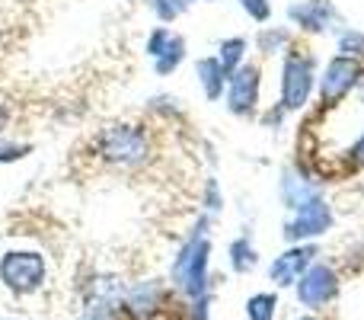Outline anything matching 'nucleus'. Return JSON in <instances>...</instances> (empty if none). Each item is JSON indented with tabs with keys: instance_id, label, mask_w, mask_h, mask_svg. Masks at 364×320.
<instances>
[{
	"instance_id": "f257e3e1",
	"label": "nucleus",
	"mask_w": 364,
	"mask_h": 320,
	"mask_svg": "<svg viewBox=\"0 0 364 320\" xmlns=\"http://www.w3.org/2000/svg\"><path fill=\"white\" fill-rule=\"evenodd\" d=\"M208 227H211V215L205 212L195 221L192 234L179 247V253L173 257L170 266V282L188 301L208 295V289H211V272H208L211 269V240H208Z\"/></svg>"
},
{
	"instance_id": "f03ea898",
	"label": "nucleus",
	"mask_w": 364,
	"mask_h": 320,
	"mask_svg": "<svg viewBox=\"0 0 364 320\" xmlns=\"http://www.w3.org/2000/svg\"><path fill=\"white\" fill-rule=\"evenodd\" d=\"M93 151L115 170H138L154 158V138L141 122H115L100 128V135L93 138Z\"/></svg>"
},
{
	"instance_id": "7ed1b4c3",
	"label": "nucleus",
	"mask_w": 364,
	"mask_h": 320,
	"mask_svg": "<svg viewBox=\"0 0 364 320\" xmlns=\"http://www.w3.org/2000/svg\"><path fill=\"white\" fill-rule=\"evenodd\" d=\"M48 279V266H45V257L36 250H10L0 257V282H4L6 291L26 298L36 295L38 289Z\"/></svg>"
},
{
	"instance_id": "20e7f679",
	"label": "nucleus",
	"mask_w": 364,
	"mask_h": 320,
	"mask_svg": "<svg viewBox=\"0 0 364 320\" xmlns=\"http://www.w3.org/2000/svg\"><path fill=\"white\" fill-rule=\"evenodd\" d=\"M316 90V64L310 55H301V51H288L282 64V106L288 113H301L307 109L310 96Z\"/></svg>"
},
{
	"instance_id": "39448f33",
	"label": "nucleus",
	"mask_w": 364,
	"mask_h": 320,
	"mask_svg": "<svg viewBox=\"0 0 364 320\" xmlns=\"http://www.w3.org/2000/svg\"><path fill=\"white\" fill-rule=\"evenodd\" d=\"M336 224V215H333V205L320 195L307 199L301 208L291 212V218L284 221V240L288 244H310V240L323 237L326 231H333Z\"/></svg>"
},
{
	"instance_id": "423d86ee",
	"label": "nucleus",
	"mask_w": 364,
	"mask_h": 320,
	"mask_svg": "<svg viewBox=\"0 0 364 320\" xmlns=\"http://www.w3.org/2000/svg\"><path fill=\"white\" fill-rule=\"evenodd\" d=\"M361 77H364L361 61L346 58V55L329 58L326 68H323V74L316 77V93H320V103L323 106H339V103L361 83Z\"/></svg>"
},
{
	"instance_id": "0eeeda50",
	"label": "nucleus",
	"mask_w": 364,
	"mask_h": 320,
	"mask_svg": "<svg viewBox=\"0 0 364 320\" xmlns=\"http://www.w3.org/2000/svg\"><path fill=\"white\" fill-rule=\"evenodd\" d=\"M259 96H262V71H259V64H252V61L240 64L230 74V81H227V93H224L230 115H237V119L256 115Z\"/></svg>"
},
{
	"instance_id": "6e6552de",
	"label": "nucleus",
	"mask_w": 364,
	"mask_h": 320,
	"mask_svg": "<svg viewBox=\"0 0 364 320\" xmlns=\"http://www.w3.org/2000/svg\"><path fill=\"white\" fill-rule=\"evenodd\" d=\"M297 301L310 311L326 308L329 301H336L339 295V276L329 263H314L301 279H297Z\"/></svg>"
},
{
	"instance_id": "1a4fd4ad",
	"label": "nucleus",
	"mask_w": 364,
	"mask_h": 320,
	"mask_svg": "<svg viewBox=\"0 0 364 320\" xmlns=\"http://www.w3.org/2000/svg\"><path fill=\"white\" fill-rule=\"evenodd\" d=\"M320 257V247L310 240V244H291L282 257L272 259L269 266V279L278 285V289H288V285H297V279L310 269Z\"/></svg>"
},
{
	"instance_id": "9d476101",
	"label": "nucleus",
	"mask_w": 364,
	"mask_h": 320,
	"mask_svg": "<svg viewBox=\"0 0 364 320\" xmlns=\"http://www.w3.org/2000/svg\"><path fill=\"white\" fill-rule=\"evenodd\" d=\"M166 304V285L160 279H144L125 289L122 298V311L134 320H151L154 314H160Z\"/></svg>"
},
{
	"instance_id": "9b49d317",
	"label": "nucleus",
	"mask_w": 364,
	"mask_h": 320,
	"mask_svg": "<svg viewBox=\"0 0 364 320\" xmlns=\"http://www.w3.org/2000/svg\"><path fill=\"white\" fill-rule=\"evenodd\" d=\"M288 19L304 32H329L339 26V10L333 0H301L288 6Z\"/></svg>"
},
{
	"instance_id": "f8f14e48",
	"label": "nucleus",
	"mask_w": 364,
	"mask_h": 320,
	"mask_svg": "<svg viewBox=\"0 0 364 320\" xmlns=\"http://www.w3.org/2000/svg\"><path fill=\"white\" fill-rule=\"evenodd\" d=\"M128 285L119 276H93L83 285V304L87 311H102V314H119L122 298Z\"/></svg>"
},
{
	"instance_id": "ddd939ff",
	"label": "nucleus",
	"mask_w": 364,
	"mask_h": 320,
	"mask_svg": "<svg viewBox=\"0 0 364 320\" xmlns=\"http://www.w3.org/2000/svg\"><path fill=\"white\" fill-rule=\"evenodd\" d=\"M314 195H320V186H316V182H310L301 170L288 167L282 173V180H278V199H282V205L288 208V212L301 208L304 202L314 199Z\"/></svg>"
},
{
	"instance_id": "4468645a",
	"label": "nucleus",
	"mask_w": 364,
	"mask_h": 320,
	"mask_svg": "<svg viewBox=\"0 0 364 320\" xmlns=\"http://www.w3.org/2000/svg\"><path fill=\"white\" fill-rule=\"evenodd\" d=\"M195 77H198V87H201V93H205V100H208V103L224 100V93H227V81H230V74H227L224 64L218 61V55L198 58V61H195Z\"/></svg>"
},
{
	"instance_id": "2eb2a0df",
	"label": "nucleus",
	"mask_w": 364,
	"mask_h": 320,
	"mask_svg": "<svg viewBox=\"0 0 364 320\" xmlns=\"http://www.w3.org/2000/svg\"><path fill=\"white\" fill-rule=\"evenodd\" d=\"M288 45H291V29H284V26H262L256 32V51L262 58L284 55Z\"/></svg>"
},
{
	"instance_id": "dca6fc26",
	"label": "nucleus",
	"mask_w": 364,
	"mask_h": 320,
	"mask_svg": "<svg viewBox=\"0 0 364 320\" xmlns=\"http://www.w3.org/2000/svg\"><path fill=\"white\" fill-rule=\"evenodd\" d=\"M186 51H188L186 38H182L179 32H173L170 45H166V48L160 51V58H154V71H157L160 77H170V74H176V71L182 68V61H186Z\"/></svg>"
},
{
	"instance_id": "f3484780",
	"label": "nucleus",
	"mask_w": 364,
	"mask_h": 320,
	"mask_svg": "<svg viewBox=\"0 0 364 320\" xmlns=\"http://www.w3.org/2000/svg\"><path fill=\"white\" fill-rule=\"evenodd\" d=\"M227 257H230V269L240 272V276H246V272H252L259 266V250L252 247V240L246 237H237L230 240V250H227Z\"/></svg>"
},
{
	"instance_id": "a211bd4d",
	"label": "nucleus",
	"mask_w": 364,
	"mask_h": 320,
	"mask_svg": "<svg viewBox=\"0 0 364 320\" xmlns=\"http://www.w3.org/2000/svg\"><path fill=\"white\" fill-rule=\"evenodd\" d=\"M246 51H250V42L243 36H230L218 45V61L224 64L227 74H233L240 64H246Z\"/></svg>"
},
{
	"instance_id": "6ab92c4d",
	"label": "nucleus",
	"mask_w": 364,
	"mask_h": 320,
	"mask_svg": "<svg viewBox=\"0 0 364 320\" xmlns=\"http://www.w3.org/2000/svg\"><path fill=\"white\" fill-rule=\"evenodd\" d=\"M278 314V295L272 291H259L246 301V320H275Z\"/></svg>"
},
{
	"instance_id": "aec40b11",
	"label": "nucleus",
	"mask_w": 364,
	"mask_h": 320,
	"mask_svg": "<svg viewBox=\"0 0 364 320\" xmlns=\"http://www.w3.org/2000/svg\"><path fill=\"white\" fill-rule=\"evenodd\" d=\"M147 6H151V13L160 19V23L170 26V23H176L179 16H186L192 0H147Z\"/></svg>"
},
{
	"instance_id": "412c9836",
	"label": "nucleus",
	"mask_w": 364,
	"mask_h": 320,
	"mask_svg": "<svg viewBox=\"0 0 364 320\" xmlns=\"http://www.w3.org/2000/svg\"><path fill=\"white\" fill-rule=\"evenodd\" d=\"M339 55L361 61L364 58V32L361 29H352V26H348V29L339 32Z\"/></svg>"
},
{
	"instance_id": "4be33fe9",
	"label": "nucleus",
	"mask_w": 364,
	"mask_h": 320,
	"mask_svg": "<svg viewBox=\"0 0 364 320\" xmlns=\"http://www.w3.org/2000/svg\"><path fill=\"white\" fill-rule=\"evenodd\" d=\"M32 151H36V148H32L29 141H6V138H0V167L26 160Z\"/></svg>"
},
{
	"instance_id": "5701e85b",
	"label": "nucleus",
	"mask_w": 364,
	"mask_h": 320,
	"mask_svg": "<svg viewBox=\"0 0 364 320\" xmlns=\"http://www.w3.org/2000/svg\"><path fill=\"white\" fill-rule=\"evenodd\" d=\"M170 38H173V29H170V26H164V23L154 26V29L147 32V42H144L147 58H151V61H154V58H160V51L170 45Z\"/></svg>"
},
{
	"instance_id": "b1692460",
	"label": "nucleus",
	"mask_w": 364,
	"mask_h": 320,
	"mask_svg": "<svg viewBox=\"0 0 364 320\" xmlns=\"http://www.w3.org/2000/svg\"><path fill=\"white\" fill-rule=\"evenodd\" d=\"M201 205H205L208 215H220L224 212V192H220L218 180L214 176H208L205 180V189H201Z\"/></svg>"
},
{
	"instance_id": "393cba45",
	"label": "nucleus",
	"mask_w": 364,
	"mask_h": 320,
	"mask_svg": "<svg viewBox=\"0 0 364 320\" xmlns=\"http://www.w3.org/2000/svg\"><path fill=\"white\" fill-rule=\"evenodd\" d=\"M237 4L252 23H269L272 19V0H237Z\"/></svg>"
},
{
	"instance_id": "a878e982",
	"label": "nucleus",
	"mask_w": 364,
	"mask_h": 320,
	"mask_svg": "<svg viewBox=\"0 0 364 320\" xmlns=\"http://www.w3.org/2000/svg\"><path fill=\"white\" fill-rule=\"evenodd\" d=\"M147 109H151V113H160V115H179L182 113L176 96H151V100H147Z\"/></svg>"
},
{
	"instance_id": "bb28decb",
	"label": "nucleus",
	"mask_w": 364,
	"mask_h": 320,
	"mask_svg": "<svg viewBox=\"0 0 364 320\" xmlns=\"http://www.w3.org/2000/svg\"><path fill=\"white\" fill-rule=\"evenodd\" d=\"M208 314H211V291L188 301V320H208Z\"/></svg>"
},
{
	"instance_id": "cd10ccee",
	"label": "nucleus",
	"mask_w": 364,
	"mask_h": 320,
	"mask_svg": "<svg viewBox=\"0 0 364 320\" xmlns=\"http://www.w3.org/2000/svg\"><path fill=\"white\" fill-rule=\"evenodd\" d=\"M284 115H288V109L278 103V106H272L269 113L262 115V125H265V128H275V132H278V128H282V122H284Z\"/></svg>"
},
{
	"instance_id": "c85d7f7f",
	"label": "nucleus",
	"mask_w": 364,
	"mask_h": 320,
	"mask_svg": "<svg viewBox=\"0 0 364 320\" xmlns=\"http://www.w3.org/2000/svg\"><path fill=\"white\" fill-rule=\"evenodd\" d=\"M348 167H352V170L364 167V132H361V138L352 145V151H348Z\"/></svg>"
},
{
	"instance_id": "c756f323",
	"label": "nucleus",
	"mask_w": 364,
	"mask_h": 320,
	"mask_svg": "<svg viewBox=\"0 0 364 320\" xmlns=\"http://www.w3.org/2000/svg\"><path fill=\"white\" fill-rule=\"evenodd\" d=\"M10 125H13V109L6 106L4 100H0V138H4V135L10 132Z\"/></svg>"
},
{
	"instance_id": "7c9ffc66",
	"label": "nucleus",
	"mask_w": 364,
	"mask_h": 320,
	"mask_svg": "<svg viewBox=\"0 0 364 320\" xmlns=\"http://www.w3.org/2000/svg\"><path fill=\"white\" fill-rule=\"evenodd\" d=\"M74 320H115V314H102V311H83L80 317Z\"/></svg>"
},
{
	"instance_id": "2f4dec72",
	"label": "nucleus",
	"mask_w": 364,
	"mask_h": 320,
	"mask_svg": "<svg viewBox=\"0 0 364 320\" xmlns=\"http://www.w3.org/2000/svg\"><path fill=\"white\" fill-rule=\"evenodd\" d=\"M192 4H195V0H192ZM198 4H218V0H198Z\"/></svg>"
},
{
	"instance_id": "473e14b6",
	"label": "nucleus",
	"mask_w": 364,
	"mask_h": 320,
	"mask_svg": "<svg viewBox=\"0 0 364 320\" xmlns=\"http://www.w3.org/2000/svg\"><path fill=\"white\" fill-rule=\"evenodd\" d=\"M0 42H4V26H0Z\"/></svg>"
},
{
	"instance_id": "72a5a7b5",
	"label": "nucleus",
	"mask_w": 364,
	"mask_h": 320,
	"mask_svg": "<svg viewBox=\"0 0 364 320\" xmlns=\"http://www.w3.org/2000/svg\"><path fill=\"white\" fill-rule=\"evenodd\" d=\"M297 320H316V317H297Z\"/></svg>"
},
{
	"instance_id": "f704fd0d",
	"label": "nucleus",
	"mask_w": 364,
	"mask_h": 320,
	"mask_svg": "<svg viewBox=\"0 0 364 320\" xmlns=\"http://www.w3.org/2000/svg\"><path fill=\"white\" fill-rule=\"evenodd\" d=\"M0 320H6V317H0Z\"/></svg>"
}]
</instances>
